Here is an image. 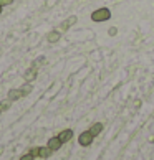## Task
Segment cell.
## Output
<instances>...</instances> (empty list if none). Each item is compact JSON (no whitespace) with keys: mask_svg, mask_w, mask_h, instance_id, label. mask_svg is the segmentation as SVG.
I'll return each instance as SVG.
<instances>
[{"mask_svg":"<svg viewBox=\"0 0 154 160\" xmlns=\"http://www.w3.org/2000/svg\"><path fill=\"white\" fill-rule=\"evenodd\" d=\"M20 160H35V157L32 155L30 152H28V153H23V155L20 157Z\"/></svg>","mask_w":154,"mask_h":160,"instance_id":"cell-10","label":"cell"},{"mask_svg":"<svg viewBox=\"0 0 154 160\" xmlns=\"http://www.w3.org/2000/svg\"><path fill=\"white\" fill-rule=\"evenodd\" d=\"M51 153H53V150L50 149L48 145L40 147V158H48V157H51Z\"/></svg>","mask_w":154,"mask_h":160,"instance_id":"cell-6","label":"cell"},{"mask_svg":"<svg viewBox=\"0 0 154 160\" xmlns=\"http://www.w3.org/2000/svg\"><path fill=\"white\" fill-rule=\"evenodd\" d=\"M58 38H60V33H56V32H53V33L48 35V41H51V43H53V41H56Z\"/></svg>","mask_w":154,"mask_h":160,"instance_id":"cell-9","label":"cell"},{"mask_svg":"<svg viewBox=\"0 0 154 160\" xmlns=\"http://www.w3.org/2000/svg\"><path fill=\"white\" fill-rule=\"evenodd\" d=\"M46 145H48L53 152H56V150H60V147L63 145V142H61L60 137L56 135V137H51V139L48 140V144H46Z\"/></svg>","mask_w":154,"mask_h":160,"instance_id":"cell-3","label":"cell"},{"mask_svg":"<svg viewBox=\"0 0 154 160\" xmlns=\"http://www.w3.org/2000/svg\"><path fill=\"white\" fill-rule=\"evenodd\" d=\"M93 134L90 132V130H85V132H81L80 134V137H78V144L81 147H90L93 144Z\"/></svg>","mask_w":154,"mask_h":160,"instance_id":"cell-2","label":"cell"},{"mask_svg":"<svg viewBox=\"0 0 154 160\" xmlns=\"http://www.w3.org/2000/svg\"><path fill=\"white\" fill-rule=\"evenodd\" d=\"M2 8H3V7H2V5H0V15H2Z\"/></svg>","mask_w":154,"mask_h":160,"instance_id":"cell-14","label":"cell"},{"mask_svg":"<svg viewBox=\"0 0 154 160\" xmlns=\"http://www.w3.org/2000/svg\"><path fill=\"white\" fill-rule=\"evenodd\" d=\"M58 137H60V140L63 142V144H66V142H70L73 139V130L72 129H65V130H61V132L58 134Z\"/></svg>","mask_w":154,"mask_h":160,"instance_id":"cell-4","label":"cell"},{"mask_svg":"<svg viewBox=\"0 0 154 160\" xmlns=\"http://www.w3.org/2000/svg\"><path fill=\"white\" fill-rule=\"evenodd\" d=\"M90 132L93 134V137H96V135H99V134L103 132V124H101V122L93 124V126L90 127Z\"/></svg>","mask_w":154,"mask_h":160,"instance_id":"cell-5","label":"cell"},{"mask_svg":"<svg viewBox=\"0 0 154 160\" xmlns=\"http://www.w3.org/2000/svg\"><path fill=\"white\" fill-rule=\"evenodd\" d=\"M109 35H116V28H111V30H109Z\"/></svg>","mask_w":154,"mask_h":160,"instance_id":"cell-13","label":"cell"},{"mask_svg":"<svg viewBox=\"0 0 154 160\" xmlns=\"http://www.w3.org/2000/svg\"><path fill=\"white\" fill-rule=\"evenodd\" d=\"M22 96H23V92L19 91V89H17V91H10V99H13V101L15 99H20Z\"/></svg>","mask_w":154,"mask_h":160,"instance_id":"cell-8","label":"cell"},{"mask_svg":"<svg viewBox=\"0 0 154 160\" xmlns=\"http://www.w3.org/2000/svg\"><path fill=\"white\" fill-rule=\"evenodd\" d=\"M30 153L33 157H40V147H33V149L30 150Z\"/></svg>","mask_w":154,"mask_h":160,"instance_id":"cell-11","label":"cell"},{"mask_svg":"<svg viewBox=\"0 0 154 160\" xmlns=\"http://www.w3.org/2000/svg\"><path fill=\"white\" fill-rule=\"evenodd\" d=\"M111 18V12L108 8H98L91 13V20L93 22H106Z\"/></svg>","mask_w":154,"mask_h":160,"instance_id":"cell-1","label":"cell"},{"mask_svg":"<svg viewBox=\"0 0 154 160\" xmlns=\"http://www.w3.org/2000/svg\"><path fill=\"white\" fill-rule=\"evenodd\" d=\"M75 23H76V17H70L65 23H61V30H66L70 25H75Z\"/></svg>","mask_w":154,"mask_h":160,"instance_id":"cell-7","label":"cell"},{"mask_svg":"<svg viewBox=\"0 0 154 160\" xmlns=\"http://www.w3.org/2000/svg\"><path fill=\"white\" fill-rule=\"evenodd\" d=\"M12 2H13V0H0V5H2V7H7Z\"/></svg>","mask_w":154,"mask_h":160,"instance_id":"cell-12","label":"cell"}]
</instances>
